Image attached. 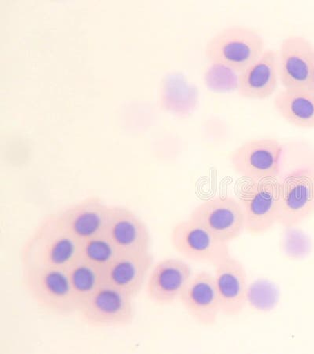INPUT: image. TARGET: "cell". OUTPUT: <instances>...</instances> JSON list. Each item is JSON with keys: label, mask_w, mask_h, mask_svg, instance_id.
Instances as JSON below:
<instances>
[{"label": "cell", "mask_w": 314, "mask_h": 354, "mask_svg": "<svg viewBox=\"0 0 314 354\" xmlns=\"http://www.w3.org/2000/svg\"><path fill=\"white\" fill-rule=\"evenodd\" d=\"M81 242L62 225L58 216L51 214L32 231L20 252L21 268H67L79 255Z\"/></svg>", "instance_id": "cell-1"}, {"label": "cell", "mask_w": 314, "mask_h": 354, "mask_svg": "<svg viewBox=\"0 0 314 354\" xmlns=\"http://www.w3.org/2000/svg\"><path fill=\"white\" fill-rule=\"evenodd\" d=\"M266 50L264 37L255 28L242 25L222 28L211 37L204 55L211 64L225 66L242 73Z\"/></svg>", "instance_id": "cell-2"}, {"label": "cell", "mask_w": 314, "mask_h": 354, "mask_svg": "<svg viewBox=\"0 0 314 354\" xmlns=\"http://www.w3.org/2000/svg\"><path fill=\"white\" fill-rule=\"evenodd\" d=\"M21 282L30 298L45 311L58 316L77 313L66 268H22Z\"/></svg>", "instance_id": "cell-3"}, {"label": "cell", "mask_w": 314, "mask_h": 354, "mask_svg": "<svg viewBox=\"0 0 314 354\" xmlns=\"http://www.w3.org/2000/svg\"><path fill=\"white\" fill-rule=\"evenodd\" d=\"M245 219V231L253 236L264 235L278 223L279 182L277 179L248 180L238 189Z\"/></svg>", "instance_id": "cell-4"}, {"label": "cell", "mask_w": 314, "mask_h": 354, "mask_svg": "<svg viewBox=\"0 0 314 354\" xmlns=\"http://www.w3.org/2000/svg\"><path fill=\"white\" fill-rule=\"evenodd\" d=\"M284 147L276 139H251L231 152L235 173L248 180L277 179L281 172Z\"/></svg>", "instance_id": "cell-5"}, {"label": "cell", "mask_w": 314, "mask_h": 354, "mask_svg": "<svg viewBox=\"0 0 314 354\" xmlns=\"http://www.w3.org/2000/svg\"><path fill=\"white\" fill-rule=\"evenodd\" d=\"M134 299L123 291L104 284L79 308L77 314L90 327L124 328L134 322Z\"/></svg>", "instance_id": "cell-6"}, {"label": "cell", "mask_w": 314, "mask_h": 354, "mask_svg": "<svg viewBox=\"0 0 314 354\" xmlns=\"http://www.w3.org/2000/svg\"><path fill=\"white\" fill-rule=\"evenodd\" d=\"M314 214V170L298 168L279 182V225L299 226Z\"/></svg>", "instance_id": "cell-7"}, {"label": "cell", "mask_w": 314, "mask_h": 354, "mask_svg": "<svg viewBox=\"0 0 314 354\" xmlns=\"http://www.w3.org/2000/svg\"><path fill=\"white\" fill-rule=\"evenodd\" d=\"M188 218L227 244L236 241L245 231L242 205L238 199L229 196L205 200L193 209Z\"/></svg>", "instance_id": "cell-8"}, {"label": "cell", "mask_w": 314, "mask_h": 354, "mask_svg": "<svg viewBox=\"0 0 314 354\" xmlns=\"http://www.w3.org/2000/svg\"><path fill=\"white\" fill-rule=\"evenodd\" d=\"M170 243L184 258L215 266L230 255L228 244L190 218L180 221L170 232Z\"/></svg>", "instance_id": "cell-9"}, {"label": "cell", "mask_w": 314, "mask_h": 354, "mask_svg": "<svg viewBox=\"0 0 314 354\" xmlns=\"http://www.w3.org/2000/svg\"><path fill=\"white\" fill-rule=\"evenodd\" d=\"M104 233L121 254L151 251L152 237L146 223L129 208L110 205Z\"/></svg>", "instance_id": "cell-10"}, {"label": "cell", "mask_w": 314, "mask_h": 354, "mask_svg": "<svg viewBox=\"0 0 314 354\" xmlns=\"http://www.w3.org/2000/svg\"><path fill=\"white\" fill-rule=\"evenodd\" d=\"M279 82L284 89H307L311 77L314 47L300 36L285 38L277 51Z\"/></svg>", "instance_id": "cell-11"}, {"label": "cell", "mask_w": 314, "mask_h": 354, "mask_svg": "<svg viewBox=\"0 0 314 354\" xmlns=\"http://www.w3.org/2000/svg\"><path fill=\"white\" fill-rule=\"evenodd\" d=\"M193 277L190 265L180 259H165L153 265L146 283V295L154 304L170 306L179 300Z\"/></svg>", "instance_id": "cell-12"}, {"label": "cell", "mask_w": 314, "mask_h": 354, "mask_svg": "<svg viewBox=\"0 0 314 354\" xmlns=\"http://www.w3.org/2000/svg\"><path fill=\"white\" fill-rule=\"evenodd\" d=\"M215 267L220 313L226 317L239 315L248 300V275L244 266L230 254Z\"/></svg>", "instance_id": "cell-13"}, {"label": "cell", "mask_w": 314, "mask_h": 354, "mask_svg": "<svg viewBox=\"0 0 314 354\" xmlns=\"http://www.w3.org/2000/svg\"><path fill=\"white\" fill-rule=\"evenodd\" d=\"M179 301L194 322L203 327H213L218 321L220 305L215 276L207 271L193 275Z\"/></svg>", "instance_id": "cell-14"}, {"label": "cell", "mask_w": 314, "mask_h": 354, "mask_svg": "<svg viewBox=\"0 0 314 354\" xmlns=\"http://www.w3.org/2000/svg\"><path fill=\"white\" fill-rule=\"evenodd\" d=\"M110 205L99 196H90L57 212L63 226L79 242L105 232Z\"/></svg>", "instance_id": "cell-15"}, {"label": "cell", "mask_w": 314, "mask_h": 354, "mask_svg": "<svg viewBox=\"0 0 314 354\" xmlns=\"http://www.w3.org/2000/svg\"><path fill=\"white\" fill-rule=\"evenodd\" d=\"M150 252L119 254L104 270V284L135 299L144 289L153 266Z\"/></svg>", "instance_id": "cell-16"}, {"label": "cell", "mask_w": 314, "mask_h": 354, "mask_svg": "<svg viewBox=\"0 0 314 354\" xmlns=\"http://www.w3.org/2000/svg\"><path fill=\"white\" fill-rule=\"evenodd\" d=\"M277 51L266 49L260 58L238 75V93L243 98L269 99L279 82Z\"/></svg>", "instance_id": "cell-17"}, {"label": "cell", "mask_w": 314, "mask_h": 354, "mask_svg": "<svg viewBox=\"0 0 314 354\" xmlns=\"http://www.w3.org/2000/svg\"><path fill=\"white\" fill-rule=\"evenodd\" d=\"M274 109L293 127L314 129V94L307 89H283L273 100Z\"/></svg>", "instance_id": "cell-18"}, {"label": "cell", "mask_w": 314, "mask_h": 354, "mask_svg": "<svg viewBox=\"0 0 314 354\" xmlns=\"http://www.w3.org/2000/svg\"><path fill=\"white\" fill-rule=\"evenodd\" d=\"M66 270L79 310L104 285V270L81 258L73 261Z\"/></svg>", "instance_id": "cell-19"}, {"label": "cell", "mask_w": 314, "mask_h": 354, "mask_svg": "<svg viewBox=\"0 0 314 354\" xmlns=\"http://www.w3.org/2000/svg\"><path fill=\"white\" fill-rule=\"evenodd\" d=\"M119 254L115 245L102 233L81 243L79 258L105 270Z\"/></svg>", "instance_id": "cell-20"}, {"label": "cell", "mask_w": 314, "mask_h": 354, "mask_svg": "<svg viewBox=\"0 0 314 354\" xmlns=\"http://www.w3.org/2000/svg\"><path fill=\"white\" fill-rule=\"evenodd\" d=\"M277 301V290L271 282L259 281L248 286L247 304L251 309L269 312L276 306Z\"/></svg>", "instance_id": "cell-21"}, {"label": "cell", "mask_w": 314, "mask_h": 354, "mask_svg": "<svg viewBox=\"0 0 314 354\" xmlns=\"http://www.w3.org/2000/svg\"><path fill=\"white\" fill-rule=\"evenodd\" d=\"M204 81L208 88L216 91H229L238 88L237 73L225 66L210 64L205 73Z\"/></svg>", "instance_id": "cell-22"}, {"label": "cell", "mask_w": 314, "mask_h": 354, "mask_svg": "<svg viewBox=\"0 0 314 354\" xmlns=\"http://www.w3.org/2000/svg\"><path fill=\"white\" fill-rule=\"evenodd\" d=\"M308 90H309L311 91V93L314 94V59H313V68H312L311 81H310V84H309V87H308Z\"/></svg>", "instance_id": "cell-23"}, {"label": "cell", "mask_w": 314, "mask_h": 354, "mask_svg": "<svg viewBox=\"0 0 314 354\" xmlns=\"http://www.w3.org/2000/svg\"><path fill=\"white\" fill-rule=\"evenodd\" d=\"M314 170V169H313Z\"/></svg>", "instance_id": "cell-24"}]
</instances>
